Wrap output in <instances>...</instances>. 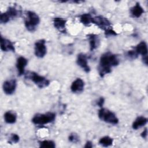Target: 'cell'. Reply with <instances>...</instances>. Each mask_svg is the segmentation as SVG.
<instances>
[{
  "instance_id": "cell-28",
  "label": "cell",
  "mask_w": 148,
  "mask_h": 148,
  "mask_svg": "<svg viewBox=\"0 0 148 148\" xmlns=\"http://www.w3.org/2000/svg\"><path fill=\"white\" fill-rule=\"evenodd\" d=\"M104 102H105L104 98H103V97H101V98L98 99V101H97V105L99 107L102 108L103 105V103H104Z\"/></svg>"
},
{
  "instance_id": "cell-2",
  "label": "cell",
  "mask_w": 148,
  "mask_h": 148,
  "mask_svg": "<svg viewBox=\"0 0 148 148\" xmlns=\"http://www.w3.org/2000/svg\"><path fill=\"white\" fill-rule=\"evenodd\" d=\"M25 77L32 80L39 88H43L47 87L50 84V81L44 76L31 71H28L25 73Z\"/></svg>"
},
{
  "instance_id": "cell-8",
  "label": "cell",
  "mask_w": 148,
  "mask_h": 148,
  "mask_svg": "<svg viewBox=\"0 0 148 148\" xmlns=\"http://www.w3.org/2000/svg\"><path fill=\"white\" fill-rule=\"evenodd\" d=\"M17 83L15 79H10L5 81L3 84V90L7 95L13 94L16 88Z\"/></svg>"
},
{
  "instance_id": "cell-21",
  "label": "cell",
  "mask_w": 148,
  "mask_h": 148,
  "mask_svg": "<svg viewBox=\"0 0 148 148\" xmlns=\"http://www.w3.org/2000/svg\"><path fill=\"white\" fill-rule=\"evenodd\" d=\"M113 142V140L112 138L108 136H105L99 139V143L103 147H108L112 145Z\"/></svg>"
},
{
  "instance_id": "cell-27",
  "label": "cell",
  "mask_w": 148,
  "mask_h": 148,
  "mask_svg": "<svg viewBox=\"0 0 148 148\" xmlns=\"http://www.w3.org/2000/svg\"><path fill=\"white\" fill-rule=\"evenodd\" d=\"M105 31V35L106 36H115V35H117V34H116V32L114 31V30H113L112 29V28H109V29H107V30H106V31Z\"/></svg>"
},
{
  "instance_id": "cell-11",
  "label": "cell",
  "mask_w": 148,
  "mask_h": 148,
  "mask_svg": "<svg viewBox=\"0 0 148 148\" xmlns=\"http://www.w3.org/2000/svg\"><path fill=\"white\" fill-rule=\"evenodd\" d=\"M28 60L24 57H19L17 60L16 68L18 71V75L21 76L24 74L25 67L27 66Z\"/></svg>"
},
{
  "instance_id": "cell-1",
  "label": "cell",
  "mask_w": 148,
  "mask_h": 148,
  "mask_svg": "<svg viewBox=\"0 0 148 148\" xmlns=\"http://www.w3.org/2000/svg\"><path fill=\"white\" fill-rule=\"evenodd\" d=\"M119 64L117 57L110 52H107L102 54L100 58L99 64L98 67V73L101 77L111 72L113 66L118 65Z\"/></svg>"
},
{
  "instance_id": "cell-26",
  "label": "cell",
  "mask_w": 148,
  "mask_h": 148,
  "mask_svg": "<svg viewBox=\"0 0 148 148\" xmlns=\"http://www.w3.org/2000/svg\"><path fill=\"white\" fill-rule=\"evenodd\" d=\"M10 139L12 143H16L19 141L20 138L18 135H17L16 134H12L10 135Z\"/></svg>"
},
{
  "instance_id": "cell-17",
  "label": "cell",
  "mask_w": 148,
  "mask_h": 148,
  "mask_svg": "<svg viewBox=\"0 0 148 148\" xmlns=\"http://www.w3.org/2000/svg\"><path fill=\"white\" fill-rule=\"evenodd\" d=\"M135 50L138 54H141L143 56H147V46L145 42H140L135 48Z\"/></svg>"
},
{
  "instance_id": "cell-18",
  "label": "cell",
  "mask_w": 148,
  "mask_h": 148,
  "mask_svg": "<svg viewBox=\"0 0 148 148\" xmlns=\"http://www.w3.org/2000/svg\"><path fill=\"white\" fill-rule=\"evenodd\" d=\"M147 122V118L143 116L138 117L132 124V128L134 130H137L139 128L145 125Z\"/></svg>"
},
{
  "instance_id": "cell-13",
  "label": "cell",
  "mask_w": 148,
  "mask_h": 148,
  "mask_svg": "<svg viewBox=\"0 0 148 148\" xmlns=\"http://www.w3.org/2000/svg\"><path fill=\"white\" fill-rule=\"evenodd\" d=\"M66 23V20L62 18L56 17L53 20V24L54 27L62 32H65V31Z\"/></svg>"
},
{
  "instance_id": "cell-15",
  "label": "cell",
  "mask_w": 148,
  "mask_h": 148,
  "mask_svg": "<svg viewBox=\"0 0 148 148\" xmlns=\"http://www.w3.org/2000/svg\"><path fill=\"white\" fill-rule=\"evenodd\" d=\"M6 13L8 14L9 18L10 20L20 16L21 14V10L17 7L10 6L8 8L7 11L6 12Z\"/></svg>"
},
{
  "instance_id": "cell-29",
  "label": "cell",
  "mask_w": 148,
  "mask_h": 148,
  "mask_svg": "<svg viewBox=\"0 0 148 148\" xmlns=\"http://www.w3.org/2000/svg\"><path fill=\"white\" fill-rule=\"evenodd\" d=\"M141 136L144 138V139H146L147 138V128H145V130L143 131V132L141 133L140 134Z\"/></svg>"
},
{
  "instance_id": "cell-30",
  "label": "cell",
  "mask_w": 148,
  "mask_h": 148,
  "mask_svg": "<svg viewBox=\"0 0 148 148\" xmlns=\"http://www.w3.org/2000/svg\"><path fill=\"white\" fill-rule=\"evenodd\" d=\"M85 148H91L92 147V142L90 141H87L84 146Z\"/></svg>"
},
{
  "instance_id": "cell-22",
  "label": "cell",
  "mask_w": 148,
  "mask_h": 148,
  "mask_svg": "<svg viewBox=\"0 0 148 148\" xmlns=\"http://www.w3.org/2000/svg\"><path fill=\"white\" fill-rule=\"evenodd\" d=\"M40 147L43 148H54L56 147L55 143L53 140H45L39 142Z\"/></svg>"
},
{
  "instance_id": "cell-16",
  "label": "cell",
  "mask_w": 148,
  "mask_h": 148,
  "mask_svg": "<svg viewBox=\"0 0 148 148\" xmlns=\"http://www.w3.org/2000/svg\"><path fill=\"white\" fill-rule=\"evenodd\" d=\"M130 10L132 15L136 18L140 17V16L144 13V10L139 2H136L135 6L131 8Z\"/></svg>"
},
{
  "instance_id": "cell-23",
  "label": "cell",
  "mask_w": 148,
  "mask_h": 148,
  "mask_svg": "<svg viewBox=\"0 0 148 148\" xmlns=\"http://www.w3.org/2000/svg\"><path fill=\"white\" fill-rule=\"evenodd\" d=\"M68 139L72 143H76L79 141V136L78 135L75 134V133H71L69 137H68Z\"/></svg>"
},
{
  "instance_id": "cell-14",
  "label": "cell",
  "mask_w": 148,
  "mask_h": 148,
  "mask_svg": "<svg viewBox=\"0 0 148 148\" xmlns=\"http://www.w3.org/2000/svg\"><path fill=\"white\" fill-rule=\"evenodd\" d=\"M87 36L90 43V49L91 51H93L98 47L99 45V38L97 35L92 34L88 35Z\"/></svg>"
},
{
  "instance_id": "cell-25",
  "label": "cell",
  "mask_w": 148,
  "mask_h": 148,
  "mask_svg": "<svg viewBox=\"0 0 148 148\" xmlns=\"http://www.w3.org/2000/svg\"><path fill=\"white\" fill-rule=\"evenodd\" d=\"M127 56L129 57H130L131 58L135 59V58H136L138 57V54L136 53V51L135 50H133L128 51V53H127Z\"/></svg>"
},
{
  "instance_id": "cell-9",
  "label": "cell",
  "mask_w": 148,
  "mask_h": 148,
  "mask_svg": "<svg viewBox=\"0 0 148 148\" xmlns=\"http://www.w3.org/2000/svg\"><path fill=\"white\" fill-rule=\"evenodd\" d=\"M77 64L79 66H80L83 70L88 73L90 71V68L89 67L88 65L87 62V56L83 54V53H80L77 55V60H76Z\"/></svg>"
},
{
  "instance_id": "cell-6",
  "label": "cell",
  "mask_w": 148,
  "mask_h": 148,
  "mask_svg": "<svg viewBox=\"0 0 148 148\" xmlns=\"http://www.w3.org/2000/svg\"><path fill=\"white\" fill-rule=\"evenodd\" d=\"M93 24L97 25L99 28L104 29L105 31L111 28V23L109 20L102 16H98L92 18Z\"/></svg>"
},
{
  "instance_id": "cell-4",
  "label": "cell",
  "mask_w": 148,
  "mask_h": 148,
  "mask_svg": "<svg viewBox=\"0 0 148 148\" xmlns=\"http://www.w3.org/2000/svg\"><path fill=\"white\" fill-rule=\"evenodd\" d=\"M56 114L53 112H47L43 114H37L34 116L32 121L36 125H45L54 121Z\"/></svg>"
},
{
  "instance_id": "cell-3",
  "label": "cell",
  "mask_w": 148,
  "mask_h": 148,
  "mask_svg": "<svg viewBox=\"0 0 148 148\" xmlns=\"http://www.w3.org/2000/svg\"><path fill=\"white\" fill-rule=\"evenodd\" d=\"M39 22L40 18L36 13L32 11L27 12L24 23L25 27L29 31H34L39 24Z\"/></svg>"
},
{
  "instance_id": "cell-20",
  "label": "cell",
  "mask_w": 148,
  "mask_h": 148,
  "mask_svg": "<svg viewBox=\"0 0 148 148\" xmlns=\"http://www.w3.org/2000/svg\"><path fill=\"white\" fill-rule=\"evenodd\" d=\"M92 18L90 13H84L80 16V21L84 25L88 26L92 23Z\"/></svg>"
},
{
  "instance_id": "cell-5",
  "label": "cell",
  "mask_w": 148,
  "mask_h": 148,
  "mask_svg": "<svg viewBox=\"0 0 148 148\" xmlns=\"http://www.w3.org/2000/svg\"><path fill=\"white\" fill-rule=\"evenodd\" d=\"M98 114L99 118L106 123L112 124H117L119 123V119L116 114L107 109L101 108L99 110Z\"/></svg>"
},
{
  "instance_id": "cell-7",
  "label": "cell",
  "mask_w": 148,
  "mask_h": 148,
  "mask_svg": "<svg viewBox=\"0 0 148 148\" xmlns=\"http://www.w3.org/2000/svg\"><path fill=\"white\" fill-rule=\"evenodd\" d=\"M35 54L39 58H43L46 54V46L45 40L40 39L36 41L35 43Z\"/></svg>"
},
{
  "instance_id": "cell-10",
  "label": "cell",
  "mask_w": 148,
  "mask_h": 148,
  "mask_svg": "<svg viewBox=\"0 0 148 148\" xmlns=\"http://www.w3.org/2000/svg\"><path fill=\"white\" fill-rule=\"evenodd\" d=\"M84 83L80 78H77L73 81L71 86V90L73 92L78 93L83 91L84 89Z\"/></svg>"
},
{
  "instance_id": "cell-12",
  "label": "cell",
  "mask_w": 148,
  "mask_h": 148,
  "mask_svg": "<svg viewBox=\"0 0 148 148\" xmlns=\"http://www.w3.org/2000/svg\"><path fill=\"white\" fill-rule=\"evenodd\" d=\"M1 49L3 51H15V48L13 43L9 40L1 37Z\"/></svg>"
},
{
  "instance_id": "cell-31",
  "label": "cell",
  "mask_w": 148,
  "mask_h": 148,
  "mask_svg": "<svg viewBox=\"0 0 148 148\" xmlns=\"http://www.w3.org/2000/svg\"><path fill=\"white\" fill-rule=\"evenodd\" d=\"M142 60H143V62L144 64H145V65H147V56H143V58H142Z\"/></svg>"
},
{
  "instance_id": "cell-19",
  "label": "cell",
  "mask_w": 148,
  "mask_h": 148,
  "mask_svg": "<svg viewBox=\"0 0 148 148\" xmlns=\"http://www.w3.org/2000/svg\"><path fill=\"white\" fill-rule=\"evenodd\" d=\"M4 119L8 124H14L17 120L16 114L12 111H8L4 114Z\"/></svg>"
},
{
  "instance_id": "cell-24",
  "label": "cell",
  "mask_w": 148,
  "mask_h": 148,
  "mask_svg": "<svg viewBox=\"0 0 148 148\" xmlns=\"http://www.w3.org/2000/svg\"><path fill=\"white\" fill-rule=\"evenodd\" d=\"M9 20H10V18H9V17H8V14L6 13V12L2 13L1 14V16H0V22H1V23H2V24L6 23Z\"/></svg>"
}]
</instances>
